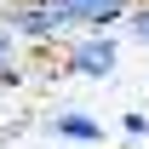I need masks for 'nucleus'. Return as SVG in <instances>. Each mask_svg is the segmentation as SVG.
Listing matches in <instances>:
<instances>
[{
  "label": "nucleus",
  "instance_id": "obj_4",
  "mask_svg": "<svg viewBox=\"0 0 149 149\" xmlns=\"http://www.w3.org/2000/svg\"><path fill=\"white\" fill-rule=\"evenodd\" d=\"M52 132L57 138H74V143H97V138H103V126H97L92 115H57Z\"/></svg>",
  "mask_w": 149,
  "mask_h": 149
},
{
  "label": "nucleus",
  "instance_id": "obj_2",
  "mask_svg": "<svg viewBox=\"0 0 149 149\" xmlns=\"http://www.w3.org/2000/svg\"><path fill=\"white\" fill-rule=\"evenodd\" d=\"M69 69H74V74H86V80H103V74L115 69V40L92 29L86 40H74V52H69Z\"/></svg>",
  "mask_w": 149,
  "mask_h": 149
},
{
  "label": "nucleus",
  "instance_id": "obj_5",
  "mask_svg": "<svg viewBox=\"0 0 149 149\" xmlns=\"http://www.w3.org/2000/svg\"><path fill=\"white\" fill-rule=\"evenodd\" d=\"M12 35H17V29H6V35H0V69L12 63Z\"/></svg>",
  "mask_w": 149,
  "mask_h": 149
},
{
  "label": "nucleus",
  "instance_id": "obj_1",
  "mask_svg": "<svg viewBox=\"0 0 149 149\" xmlns=\"http://www.w3.org/2000/svg\"><path fill=\"white\" fill-rule=\"evenodd\" d=\"M6 29H17V35H29V40H52L57 29H69V17H63L57 0H23V6L6 12Z\"/></svg>",
  "mask_w": 149,
  "mask_h": 149
},
{
  "label": "nucleus",
  "instance_id": "obj_3",
  "mask_svg": "<svg viewBox=\"0 0 149 149\" xmlns=\"http://www.w3.org/2000/svg\"><path fill=\"white\" fill-rule=\"evenodd\" d=\"M57 6L80 29H109L115 17H132V0H57Z\"/></svg>",
  "mask_w": 149,
  "mask_h": 149
}]
</instances>
